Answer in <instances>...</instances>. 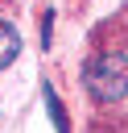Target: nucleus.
Listing matches in <instances>:
<instances>
[{
  "mask_svg": "<svg viewBox=\"0 0 128 133\" xmlns=\"http://www.w3.org/2000/svg\"><path fill=\"white\" fill-rule=\"evenodd\" d=\"M87 96L99 104H116L128 96V54H95L83 71Z\"/></svg>",
  "mask_w": 128,
  "mask_h": 133,
  "instance_id": "nucleus-1",
  "label": "nucleus"
},
{
  "mask_svg": "<svg viewBox=\"0 0 128 133\" xmlns=\"http://www.w3.org/2000/svg\"><path fill=\"white\" fill-rule=\"evenodd\" d=\"M17 54H21V33H17V25L0 21V71H4V66H12V62H17Z\"/></svg>",
  "mask_w": 128,
  "mask_h": 133,
  "instance_id": "nucleus-2",
  "label": "nucleus"
},
{
  "mask_svg": "<svg viewBox=\"0 0 128 133\" xmlns=\"http://www.w3.org/2000/svg\"><path fill=\"white\" fill-rule=\"evenodd\" d=\"M41 96H45V112H50V121H54V129H58V133H70V116H66V108H62V100H58V91H54L50 83H41Z\"/></svg>",
  "mask_w": 128,
  "mask_h": 133,
  "instance_id": "nucleus-3",
  "label": "nucleus"
},
{
  "mask_svg": "<svg viewBox=\"0 0 128 133\" xmlns=\"http://www.w3.org/2000/svg\"><path fill=\"white\" fill-rule=\"evenodd\" d=\"M50 25H54V12L41 17V46H50Z\"/></svg>",
  "mask_w": 128,
  "mask_h": 133,
  "instance_id": "nucleus-4",
  "label": "nucleus"
}]
</instances>
